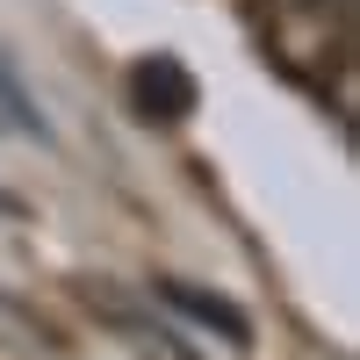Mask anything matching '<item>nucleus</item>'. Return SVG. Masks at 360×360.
Wrapping results in <instances>:
<instances>
[{
    "mask_svg": "<svg viewBox=\"0 0 360 360\" xmlns=\"http://www.w3.org/2000/svg\"><path fill=\"white\" fill-rule=\"evenodd\" d=\"M130 108L144 115V123H180V115L195 108V72L180 65V58H137L130 72Z\"/></svg>",
    "mask_w": 360,
    "mask_h": 360,
    "instance_id": "f257e3e1",
    "label": "nucleus"
},
{
    "mask_svg": "<svg viewBox=\"0 0 360 360\" xmlns=\"http://www.w3.org/2000/svg\"><path fill=\"white\" fill-rule=\"evenodd\" d=\"M152 288H159V303H173L188 324H202V332H217V339H231V346H252V317L238 310L231 295H217V288H195V281H180V274H159Z\"/></svg>",
    "mask_w": 360,
    "mask_h": 360,
    "instance_id": "f03ea898",
    "label": "nucleus"
},
{
    "mask_svg": "<svg viewBox=\"0 0 360 360\" xmlns=\"http://www.w3.org/2000/svg\"><path fill=\"white\" fill-rule=\"evenodd\" d=\"M0 123L22 130V137H51V130H44V115L22 101V86H15V72H8V65H0Z\"/></svg>",
    "mask_w": 360,
    "mask_h": 360,
    "instance_id": "7ed1b4c3",
    "label": "nucleus"
}]
</instances>
